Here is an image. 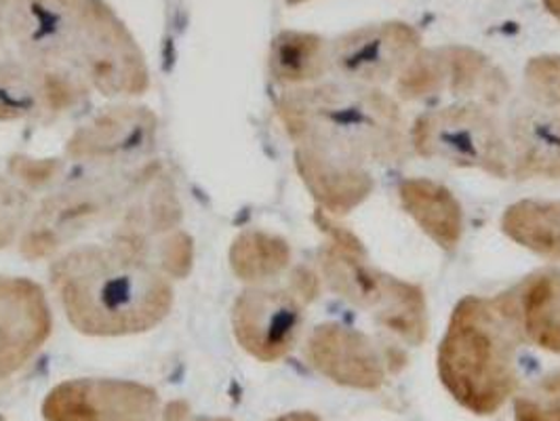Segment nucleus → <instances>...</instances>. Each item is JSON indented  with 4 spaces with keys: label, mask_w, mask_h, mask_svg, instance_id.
I'll return each instance as SVG.
<instances>
[{
    "label": "nucleus",
    "mask_w": 560,
    "mask_h": 421,
    "mask_svg": "<svg viewBox=\"0 0 560 421\" xmlns=\"http://www.w3.org/2000/svg\"><path fill=\"white\" fill-rule=\"evenodd\" d=\"M182 222V204L161 163H81L43 200L22 238L28 259H47L84 232L113 224V236L150 243Z\"/></svg>",
    "instance_id": "1"
},
{
    "label": "nucleus",
    "mask_w": 560,
    "mask_h": 421,
    "mask_svg": "<svg viewBox=\"0 0 560 421\" xmlns=\"http://www.w3.org/2000/svg\"><path fill=\"white\" fill-rule=\"evenodd\" d=\"M7 28L26 61L77 77L106 97L150 89L140 45L104 0H15Z\"/></svg>",
    "instance_id": "2"
},
{
    "label": "nucleus",
    "mask_w": 560,
    "mask_h": 421,
    "mask_svg": "<svg viewBox=\"0 0 560 421\" xmlns=\"http://www.w3.org/2000/svg\"><path fill=\"white\" fill-rule=\"evenodd\" d=\"M49 277L70 325L83 336L145 334L173 306V284L150 261V243L129 236L61 253Z\"/></svg>",
    "instance_id": "3"
},
{
    "label": "nucleus",
    "mask_w": 560,
    "mask_h": 421,
    "mask_svg": "<svg viewBox=\"0 0 560 421\" xmlns=\"http://www.w3.org/2000/svg\"><path fill=\"white\" fill-rule=\"evenodd\" d=\"M277 113L293 143L310 141L382 165L402 163L409 152L398 104L366 84L291 89L280 95Z\"/></svg>",
    "instance_id": "4"
},
{
    "label": "nucleus",
    "mask_w": 560,
    "mask_h": 421,
    "mask_svg": "<svg viewBox=\"0 0 560 421\" xmlns=\"http://www.w3.org/2000/svg\"><path fill=\"white\" fill-rule=\"evenodd\" d=\"M521 329L502 295L464 297L439 348V375L448 394L477 416H493L516 390Z\"/></svg>",
    "instance_id": "5"
},
{
    "label": "nucleus",
    "mask_w": 560,
    "mask_h": 421,
    "mask_svg": "<svg viewBox=\"0 0 560 421\" xmlns=\"http://www.w3.org/2000/svg\"><path fill=\"white\" fill-rule=\"evenodd\" d=\"M314 220L329 236L318 252L320 272L329 289L357 308L366 309L394 336L420 346L428 337V304L420 286L373 268L363 243L325 211H318Z\"/></svg>",
    "instance_id": "6"
},
{
    "label": "nucleus",
    "mask_w": 560,
    "mask_h": 421,
    "mask_svg": "<svg viewBox=\"0 0 560 421\" xmlns=\"http://www.w3.org/2000/svg\"><path fill=\"white\" fill-rule=\"evenodd\" d=\"M409 141L428 161L478 168L500 179L512 173L504 129L491 108L478 104H457L421 114L411 127Z\"/></svg>",
    "instance_id": "7"
},
{
    "label": "nucleus",
    "mask_w": 560,
    "mask_h": 421,
    "mask_svg": "<svg viewBox=\"0 0 560 421\" xmlns=\"http://www.w3.org/2000/svg\"><path fill=\"white\" fill-rule=\"evenodd\" d=\"M318 293V279L306 268L293 272L287 289L252 286L232 308L234 337L245 352L261 363L284 359L304 325V308Z\"/></svg>",
    "instance_id": "8"
},
{
    "label": "nucleus",
    "mask_w": 560,
    "mask_h": 421,
    "mask_svg": "<svg viewBox=\"0 0 560 421\" xmlns=\"http://www.w3.org/2000/svg\"><path fill=\"white\" fill-rule=\"evenodd\" d=\"M510 89L504 72L470 47L418 51L396 83L398 95L407 102H428L448 93L485 108L502 106Z\"/></svg>",
    "instance_id": "9"
},
{
    "label": "nucleus",
    "mask_w": 560,
    "mask_h": 421,
    "mask_svg": "<svg viewBox=\"0 0 560 421\" xmlns=\"http://www.w3.org/2000/svg\"><path fill=\"white\" fill-rule=\"evenodd\" d=\"M43 416L47 421H159L161 400L136 382L72 379L47 394Z\"/></svg>",
    "instance_id": "10"
},
{
    "label": "nucleus",
    "mask_w": 560,
    "mask_h": 421,
    "mask_svg": "<svg viewBox=\"0 0 560 421\" xmlns=\"http://www.w3.org/2000/svg\"><path fill=\"white\" fill-rule=\"evenodd\" d=\"M420 45V32L405 22L373 24L337 38L331 63L352 83L382 84L409 66Z\"/></svg>",
    "instance_id": "11"
},
{
    "label": "nucleus",
    "mask_w": 560,
    "mask_h": 421,
    "mask_svg": "<svg viewBox=\"0 0 560 421\" xmlns=\"http://www.w3.org/2000/svg\"><path fill=\"white\" fill-rule=\"evenodd\" d=\"M156 114L143 106H114L97 114L66 145V154L89 165H133L156 145Z\"/></svg>",
    "instance_id": "12"
},
{
    "label": "nucleus",
    "mask_w": 560,
    "mask_h": 421,
    "mask_svg": "<svg viewBox=\"0 0 560 421\" xmlns=\"http://www.w3.org/2000/svg\"><path fill=\"white\" fill-rule=\"evenodd\" d=\"M51 325V308L38 282L0 277V384L45 346Z\"/></svg>",
    "instance_id": "13"
},
{
    "label": "nucleus",
    "mask_w": 560,
    "mask_h": 421,
    "mask_svg": "<svg viewBox=\"0 0 560 421\" xmlns=\"http://www.w3.org/2000/svg\"><path fill=\"white\" fill-rule=\"evenodd\" d=\"M89 86L66 72L26 59L0 63V120L54 118L89 95Z\"/></svg>",
    "instance_id": "14"
},
{
    "label": "nucleus",
    "mask_w": 560,
    "mask_h": 421,
    "mask_svg": "<svg viewBox=\"0 0 560 421\" xmlns=\"http://www.w3.org/2000/svg\"><path fill=\"white\" fill-rule=\"evenodd\" d=\"M293 145L298 173L320 211L348 215L373 192L375 179L364 161L310 141Z\"/></svg>",
    "instance_id": "15"
},
{
    "label": "nucleus",
    "mask_w": 560,
    "mask_h": 421,
    "mask_svg": "<svg viewBox=\"0 0 560 421\" xmlns=\"http://www.w3.org/2000/svg\"><path fill=\"white\" fill-rule=\"evenodd\" d=\"M310 365L339 386L377 390L386 382V366L369 337L339 325H318L308 339Z\"/></svg>",
    "instance_id": "16"
},
{
    "label": "nucleus",
    "mask_w": 560,
    "mask_h": 421,
    "mask_svg": "<svg viewBox=\"0 0 560 421\" xmlns=\"http://www.w3.org/2000/svg\"><path fill=\"white\" fill-rule=\"evenodd\" d=\"M508 145L512 175L518 179H560V113L527 106L510 118Z\"/></svg>",
    "instance_id": "17"
},
{
    "label": "nucleus",
    "mask_w": 560,
    "mask_h": 421,
    "mask_svg": "<svg viewBox=\"0 0 560 421\" xmlns=\"http://www.w3.org/2000/svg\"><path fill=\"white\" fill-rule=\"evenodd\" d=\"M502 300L514 316L523 339L537 348L560 354V272L539 270L512 291L502 293Z\"/></svg>",
    "instance_id": "18"
},
{
    "label": "nucleus",
    "mask_w": 560,
    "mask_h": 421,
    "mask_svg": "<svg viewBox=\"0 0 560 421\" xmlns=\"http://www.w3.org/2000/svg\"><path fill=\"white\" fill-rule=\"evenodd\" d=\"M398 197L416 224L445 252L457 249L464 234V213L459 200L443 184L432 179H405Z\"/></svg>",
    "instance_id": "19"
},
{
    "label": "nucleus",
    "mask_w": 560,
    "mask_h": 421,
    "mask_svg": "<svg viewBox=\"0 0 560 421\" xmlns=\"http://www.w3.org/2000/svg\"><path fill=\"white\" fill-rule=\"evenodd\" d=\"M331 63V47L318 34L280 32L270 49V72L280 84L318 81Z\"/></svg>",
    "instance_id": "20"
},
{
    "label": "nucleus",
    "mask_w": 560,
    "mask_h": 421,
    "mask_svg": "<svg viewBox=\"0 0 560 421\" xmlns=\"http://www.w3.org/2000/svg\"><path fill=\"white\" fill-rule=\"evenodd\" d=\"M505 234L521 247L560 261V200H521L508 207Z\"/></svg>",
    "instance_id": "21"
},
{
    "label": "nucleus",
    "mask_w": 560,
    "mask_h": 421,
    "mask_svg": "<svg viewBox=\"0 0 560 421\" xmlns=\"http://www.w3.org/2000/svg\"><path fill=\"white\" fill-rule=\"evenodd\" d=\"M291 264V247L284 238L264 230H247L230 249L232 272L241 281L266 282L280 277Z\"/></svg>",
    "instance_id": "22"
},
{
    "label": "nucleus",
    "mask_w": 560,
    "mask_h": 421,
    "mask_svg": "<svg viewBox=\"0 0 560 421\" xmlns=\"http://www.w3.org/2000/svg\"><path fill=\"white\" fill-rule=\"evenodd\" d=\"M516 421H560V371L541 377L514 405Z\"/></svg>",
    "instance_id": "23"
},
{
    "label": "nucleus",
    "mask_w": 560,
    "mask_h": 421,
    "mask_svg": "<svg viewBox=\"0 0 560 421\" xmlns=\"http://www.w3.org/2000/svg\"><path fill=\"white\" fill-rule=\"evenodd\" d=\"M32 207L34 202L26 190L0 177V249L11 247L20 232H26Z\"/></svg>",
    "instance_id": "24"
},
{
    "label": "nucleus",
    "mask_w": 560,
    "mask_h": 421,
    "mask_svg": "<svg viewBox=\"0 0 560 421\" xmlns=\"http://www.w3.org/2000/svg\"><path fill=\"white\" fill-rule=\"evenodd\" d=\"M525 84L539 106L560 113V56L533 57L525 68Z\"/></svg>",
    "instance_id": "25"
},
{
    "label": "nucleus",
    "mask_w": 560,
    "mask_h": 421,
    "mask_svg": "<svg viewBox=\"0 0 560 421\" xmlns=\"http://www.w3.org/2000/svg\"><path fill=\"white\" fill-rule=\"evenodd\" d=\"M195 259V247L192 238L186 232L173 230L165 234L161 243V270L171 279H184Z\"/></svg>",
    "instance_id": "26"
},
{
    "label": "nucleus",
    "mask_w": 560,
    "mask_h": 421,
    "mask_svg": "<svg viewBox=\"0 0 560 421\" xmlns=\"http://www.w3.org/2000/svg\"><path fill=\"white\" fill-rule=\"evenodd\" d=\"M59 161L49 159V161H38V159H24V156H15L11 161V173L22 179L24 184H28L30 188H40L45 184H51L59 173Z\"/></svg>",
    "instance_id": "27"
},
{
    "label": "nucleus",
    "mask_w": 560,
    "mask_h": 421,
    "mask_svg": "<svg viewBox=\"0 0 560 421\" xmlns=\"http://www.w3.org/2000/svg\"><path fill=\"white\" fill-rule=\"evenodd\" d=\"M188 413V407L184 402H171L165 411V421H184Z\"/></svg>",
    "instance_id": "28"
},
{
    "label": "nucleus",
    "mask_w": 560,
    "mask_h": 421,
    "mask_svg": "<svg viewBox=\"0 0 560 421\" xmlns=\"http://www.w3.org/2000/svg\"><path fill=\"white\" fill-rule=\"evenodd\" d=\"M272 421H320L314 413H306V411H298V413H287V416H280L277 420Z\"/></svg>",
    "instance_id": "29"
},
{
    "label": "nucleus",
    "mask_w": 560,
    "mask_h": 421,
    "mask_svg": "<svg viewBox=\"0 0 560 421\" xmlns=\"http://www.w3.org/2000/svg\"><path fill=\"white\" fill-rule=\"evenodd\" d=\"M11 4H13V0H0V43H2V36H4V26H7Z\"/></svg>",
    "instance_id": "30"
},
{
    "label": "nucleus",
    "mask_w": 560,
    "mask_h": 421,
    "mask_svg": "<svg viewBox=\"0 0 560 421\" xmlns=\"http://www.w3.org/2000/svg\"><path fill=\"white\" fill-rule=\"evenodd\" d=\"M544 4L557 20H560V0H544Z\"/></svg>",
    "instance_id": "31"
},
{
    "label": "nucleus",
    "mask_w": 560,
    "mask_h": 421,
    "mask_svg": "<svg viewBox=\"0 0 560 421\" xmlns=\"http://www.w3.org/2000/svg\"><path fill=\"white\" fill-rule=\"evenodd\" d=\"M302 2H308V0H287V4H302Z\"/></svg>",
    "instance_id": "32"
},
{
    "label": "nucleus",
    "mask_w": 560,
    "mask_h": 421,
    "mask_svg": "<svg viewBox=\"0 0 560 421\" xmlns=\"http://www.w3.org/2000/svg\"><path fill=\"white\" fill-rule=\"evenodd\" d=\"M197 421H230V420H197Z\"/></svg>",
    "instance_id": "33"
},
{
    "label": "nucleus",
    "mask_w": 560,
    "mask_h": 421,
    "mask_svg": "<svg viewBox=\"0 0 560 421\" xmlns=\"http://www.w3.org/2000/svg\"><path fill=\"white\" fill-rule=\"evenodd\" d=\"M0 421H2V418H0Z\"/></svg>",
    "instance_id": "34"
}]
</instances>
